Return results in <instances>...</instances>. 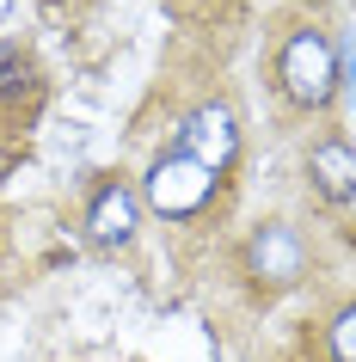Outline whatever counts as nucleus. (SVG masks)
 <instances>
[{
  "mask_svg": "<svg viewBox=\"0 0 356 362\" xmlns=\"http://www.w3.org/2000/svg\"><path fill=\"white\" fill-rule=\"evenodd\" d=\"M270 86L301 117L326 111L338 98V43H332V31L326 25H307V19L282 25L277 49H270Z\"/></svg>",
  "mask_w": 356,
  "mask_h": 362,
  "instance_id": "nucleus-1",
  "label": "nucleus"
},
{
  "mask_svg": "<svg viewBox=\"0 0 356 362\" xmlns=\"http://www.w3.org/2000/svg\"><path fill=\"white\" fill-rule=\"evenodd\" d=\"M240 264L246 276H252V288H264V295H282V288H295L301 276H307V240H301L295 221H282V215H264L258 228L246 233L240 246Z\"/></svg>",
  "mask_w": 356,
  "mask_h": 362,
  "instance_id": "nucleus-2",
  "label": "nucleus"
},
{
  "mask_svg": "<svg viewBox=\"0 0 356 362\" xmlns=\"http://www.w3.org/2000/svg\"><path fill=\"white\" fill-rule=\"evenodd\" d=\"M215 172L209 166H197L190 153H160L148 166V178H142V203H148L160 221H190V215H203L209 209V197H215Z\"/></svg>",
  "mask_w": 356,
  "mask_h": 362,
  "instance_id": "nucleus-3",
  "label": "nucleus"
},
{
  "mask_svg": "<svg viewBox=\"0 0 356 362\" xmlns=\"http://www.w3.org/2000/svg\"><path fill=\"white\" fill-rule=\"evenodd\" d=\"M142 233V197L123 178H98L86 209H80V240L93 252H130Z\"/></svg>",
  "mask_w": 356,
  "mask_h": 362,
  "instance_id": "nucleus-4",
  "label": "nucleus"
},
{
  "mask_svg": "<svg viewBox=\"0 0 356 362\" xmlns=\"http://www.w3.org/2000/svg\"><path fill=\"white\" fill-rule=\"evenodd\" d=\"M178 153H190L197 166H209L215 178H222V172L240 160V111H234L227 98L190 105L185 123H178Z\"/></svg>",
  "mask_w": 356,
  "mask_h": 362,
  "instance_id": "nucleus-5",
  "label": "nucleus"
},
{
  "mask_svg": "<svg viewBox=\"0 0 356 362\" xmlns=\"http://www.w3.org/2000/svg\"><path fill=\"white\" fill-rule=\"evenodd\" d=\"M307 185L326 209H356V148L344 135H319L307 148Z\"/></svg>",
  "mask_w": 356,
  "mask_h": 362,
  "instance_id": "nucleus-6",
  "label": "nucleus"
},
{
  "mask_svg": "<svg viewBox=\"0 0 356 362\" xmlns=\"http://www.w3.org/2000/svg\"><path fill=\"white\" fill-rule=\"evenodd\" d=\"M43 98H50V80L31 56H25L19 43H0V123L13 129V123H31L43 111Z\"/></svg>",
  "mask_w": 356,
  "mask_h": 362,
  "instance_id": "nucleus-7",
  "label": "nucleus"
},
{
  "mask_svg": "<svg viewBox=\"0 0 356 362\" xmlns=\"http://www.w3.org/2000/svg\"><path fill=\"white\" fill-rule=\"evenodd\" d=\"M326 350H332V362H356V301L332 313V325H326Z\"/></svg>",
  "mask_w": 356,
  "mask_h": 362,
  "instance_id": "nucleus-8",
  "label": "nucleus"
},
{
  "mask_svg": "<svg viewBox=\"0 0 356 362\" xmlns=\"http://www.w3.org/2000/svg\"><path fill=\"white\" fill-rule=\"evenodd\" d=\"M0 258H6V233H0Z\"/></svg>",
  "mask_w": 356,
  "mask_h": 362,
  "instance_id": "nucleus-9",
  "label": "nucleus"
}]
</instances>
